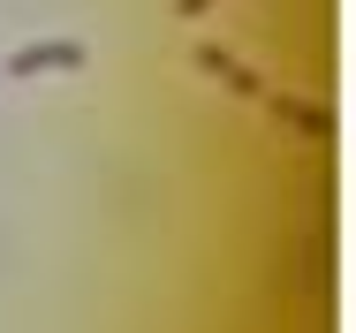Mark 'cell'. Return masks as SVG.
I'll return each mask as SVG.
<instances>
[{"label": "cell", "mask_w": 356, "mask_h": 333, "mask_svg": "<svg viewBox=\"0 0 356 333\" xmlns=\"http://www.w3.org/2000/svg\"><path fill=\"white\" fill-rule=\"evenodd\" d=\"M54 68H83V46H76V38L23 46V54H8V61H0V76H54Z\"/></svg>", "instance_id": "1"}]
</instances>
